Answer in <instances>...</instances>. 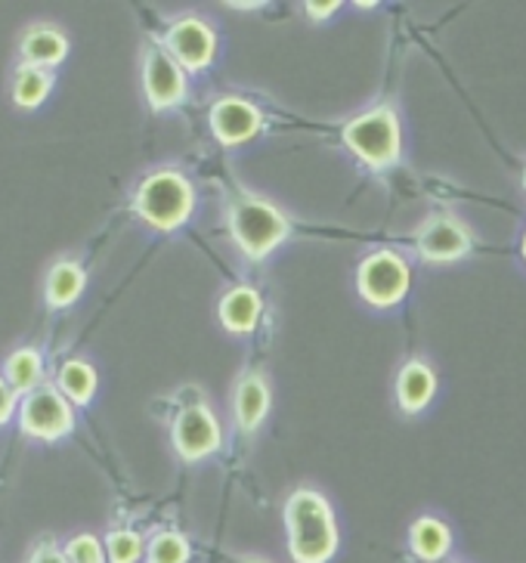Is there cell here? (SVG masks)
Returning <instances> with one entry per match:
<instances>
[{
    "label": "cell",
    "mask_w": 526,
    "mask_h": 563,
    "mask_svg": "<svg viewBox=\"0 0 526 563\" xmlns=\"http://www.w3.org/2000/svg\"><path fill=\"white\" fill-rule=\"evenodd\" d=\"M285 545L295 563H329L341 548L338 517L326 493L316 486H297L282 505Z\"/></svg>",
    "instance_id": "1"
},
{
    "label": "cell",
    "mask_w": 526,
    "mask_h": 563,
    "mask_svg": "<svg viewBox=\"0 0 526 563\" xmlns=\"http://www.w3.org/2000/svg\"><path fill=\"white\" fill-rule=\"evenodd\" d=\"M196 186L177 167H158L133 189V214L155 232H177L196 211Z\"/></svg>",
    "instance_id": "2"
},
{
    "label": "cell",
    "mask_w": 526,
    "mask_h": 563,
    "mask_svg": "<svg viewBox=\"0 0 526 563\" xmlns=\"http://www.w3.org/2000/svg\"><path fill=\"white\" fill-rule=\"evenodd\" d=\"M227 227H230L232 245L254 264L266 261L292 235V220L280 205L251 192H242L227 208Z\"/></svg>",
    "instance_id": "3"
},
{
    "label": "cell",
    "mask_w": 526,
    "mask_h": 563,
    "mask_svg": "<svg viewBox=\"0 0 526 563\" xmlns=\"http://www.w3.org/2000/svg\"><path fill=\"white\" fill-rule=\"evenodd\" d=\"M344 146L369 170H391L403 162V121L394 102H379L357 118H350L341 131Z\"/></svg>",
    "instance_id": "4"
},
{
    "label": "cell",
    "mask_w": 526,
    "mask_h": 563,
    "mask_svg": "<svg viewBox=\"0 0 526 563\" xmlns=\"http://www.w3.org/2000/svg\"><path fill=\"white\" fill-rule=\"evenodd\" d=\"M412 266L396 249H379L365 254L357 266V295L372 310H394L409 298Z\"/></svg>",
    "instance_id": "5"
},
{
    "label": "cell",
    "mask_w": 526,
    "mask_h": 563,
    "mask_svg": "<svg viewBox=\"0 0 526 563\" xmlns=\"http://www.w3.org/2000/svg\"><path fill=\"white\" fill-rule=\"evenodd\" d=\"M474 242L478 235L471 230V223L449 208L430 211L415 230V251L430 266L459 264L474 251Z\"/></svg>",
    "instance_id": "6"
},
{
    "label": "cell",
    "mask_w": 526,
    "mask_h": 563,
    "mask_svg": "<svg viewBox=\"0 0 526 563\" xmlns=\"http://www.w3.org/2000/svg\"><path fill=\"white\" fill-rule=\"evenodd\" d=\"M17 418L22 433L32 437V440H41V443L66 440L68 433L75 431V424H78L75 406L53 384H41L37 390L19 397Z\"/></svg>",
    "instance_id": "7"
},
{
    "label": "cell",
    "mask_w": 526,
    "mask_h": 563,
    "mask_svg": "<svg viewBox=\"0 0 526 563\" xmlns=\"http://www.w3.org/2000/svg\"><path fill=\"white\" fill-rule=\"evenodd\" d=\"M171 446L183 462H205L223 446V424L208 399L183 406L171 421Z\"/></svg>",
    "instance_id": "8"
},
{
    "label": "cell",
    "mask_w": 526,
    "mask_h": 563,
    "mask_svg": "<svg viewBox=\"0 0 526 563\" xmlns=\"http://www.w3.org/2000/svg\"><path fill=\"white\" fill-rule=\"evenodd\" d=\"M162 47L171 53V59L183 71L198 75V71H208V68L215 66L217 51H220V37H217V29L208 19L186 13V16L174 19L167 25Z\"/></svg>",
    "instance_id": "9"
},
{
    "label": "cell",
    "mask_w": 526,
    "mask_h": 563,
    "mask_svg": "<svg viewBox=\"0 0 526 563\" xmlns=\"http://www.w3.org/2000/svg\"><path fill=\"white\" fill-rule=\"evenodd\" d=\"M140 81H143V97L152 112L165 115L186 102V71H183L171 53L162 44H146L143 47V66H140Z\"/></svg>",
    "instance_id": "10"
},
{
    "label": "cell",
    "mask_w": 526,
    "mask_h": 563,
    "mask_svg": "<svg viewBox=\"0 0 526 563\" xmlns=\"http://www.w3.org/2000/svg\"><path fill=\"white\" fill-rule=\"evenodd\" d=\"M208 128L220 146H242L263 131V112L245 97H220L208 109Z\"/></svg>",
    "instance_id": "11"
},
{
    "label": "cell",
    "mask_w": 526,
    "mask_h": 563,
    "mask_svg": "<svg viewBox=\"0 0 526 563\" xmlns=\"http://www.w3.org/2000/svg\"><path fill=\"white\" fill-rule=\"evenodd\" d=\"M273 406V387L261 368H245L232 384V421L242 433H257Z\"/></svg>",
    "instance_id": "12"
},
{
    "label": "cell",
    "mask_w": 526,
    "mask_h": 563,
    "mask_svg": "<svg viewBox=\"0 0 526 563\" xmlns=\"http://www.w3.org/2000/svg\"><path fill=\"white\" fill-rule=\"evenodd\" d=\"M437 368L425 360V356H412L406 363L399 365L394 378V399L403 415H421L428 409L434 397H437Z\"/></svg>",
    "instance_id": "13"
},
{
    "label": "cell",
    "mask_w": 526,
    "mask_h": 563,
    "mask_svg": "<svg viewBox=\"0 0 526 563\" xmlns=\"http://www.w3.org/2000/svg\"><path fill=\"white\" fill-rule=\"evenodd\" d=\"M68 53H72L68 34L59 25H53V22H34L19 37V56H22L25 66L53 71V68H59L66 63Z\"/></svg>",
    "instance_id": "14"
},
{
    "label": "cell",
    "mask_w": 526,
    "mask_h": 563,
    "mask_svg": "<svg viewBox=\"0 0 526 563\" xmlns=\"http://www.w3.org/2000/svg\"><path fill=\"white\" fill-rule=\"evenodd\" d=\"M263 298L254 285H232L220 295L217 303V319L230 334H251L261 325Z\"/></svg>",
    "instance_id": "15"
},
{
    "label": "cell",
    "mask_w": 526,
    "mask_h": 563,
    "mask_svg": "<svg viewBox=\"0 0 526 563\" xmlns=\"http://www.w3.org/2000/svg\"><path fill=\"white\" fill-rule=\"evenodd\" d=\"M456 536L452 527L446 523L440 514H421L415 517L409 527V551L415 561L421 563H443L452 554Z\"/></svg>",
    "instance_id": "16"
},
{
    "label": "cell",
    "mask_w": 526,
    "mask_h": 563,
    "mask_svg": "<svg viewBox=\"0 0 526 563\" xmlns=\"http://www.w3.org/2000/svg\"><path fill=\"white\" fill-rule=\"evenodd\" d=\"M84 288H87V273H84L81 261L59 257V261H53L44 276V303L50 310H68L72 303H78Z\"/></svg>",
    "instance_id": "17"
},
{
    "label": "cell",
    "mask_w": 526,
    "mask_h": 563,
    "mask_svg": "<svg viewBox=\"0 0 526 563\" xmlns=\"http://www.w3.org/2000/svg\"><path fill=\"white\" fill-rule=\"evenodd\" d=\"M53 87H56L53 71L19 63L13 68V78H10V97H13V106L25 109V112H34V109H41L47 102Z\"/></svg>",
    "instance_id": "18"
},
{
    "label": "cell",
    "mask_w": 526,
    "mask_h": 563,
    "mask_svg": "<svg viewBox=\"0 0 526 563\" xmlns=\"http://www.w3.org/2000/svg\"><path fill=\"white\" fill-rule=\"evenodd\" d=\"M53 387H56L75 409H84V406H90L94 397H97V368L87 363V360H66V363L59 365V372H56V384H53Z\"/></svg>",
    "instance_id": "19"
},
{
    "label": "cell",
    "mask_w": 526,
    "mask_h": 563,
    "mask_svg": "<svg viewBox=\"0 0 526 563\" xmlns=\"http://www.w3.org/2000/svg\"><path fill=\"white\" fill-rule=\"evenodd\" d=\"M3 382L17 390V397H25L44 384V356L34 347H19L3 363Z\"/></svg>",
    "instance_id": "20"
},
{
    "label": "cell",
    "mask_w": 526,
    "mask_h": 563,
    "mask_svg": "<svg viewBox=\"0 0 526 563\" xmlns=\"http://www.w3.org/2000/svg\"><path fill=\"white\" fill-rule=\"evenodd\" d=\"M193 558V545L180 530H158L146 542V563H189Z\"/></svg>",
    "instance_id": "21"
},
{
    "label": "cell",
    "mask_w": 526,
    "mask_h": 563,
    "mask_svg": "<svg viewBox=\"0 0 526 563\" xmlns=\"http://www.w3.org/2000/svg\"><path fill=\"white\" fill-rule=\"evenodd\" d=\"M106 563H140L146 554V539L131 527H116L106 536Z\"/></svg>",
    "instance_id": "22"
},
{
    "label": "cell",
    "mask_w": 526,
    "mask_h": 563,
    "mask_svg": "<svg viewBox=\"0 0 526 563\" xmlns=\"http://www.w3.org/2000/svg\"><path fill=\"white\" fill-rule=\"evenodd\" d=\"M63 554H66L68 563H106V551H102V542L94 532H75L63 545Z\"/></svg>",
    "instance_id": "23"
},
{
    "label": "cell",
    "mask_w": 526,
    "mask_h": 563,
    "mask_svg": "<svg viewBox=\"0 0 526 563\" xmlns=\"http://www.w3.org/2000/svg\"><path fill=\"white\" fill-rule=\"evenodd\" d=\"M17 409H19L17 390L3 382V375H0V428H3V424H10V421L17 418Z\"/></svg>",
    "instance_id": "24"
},
{
    "label": "cell",
    "mask_w": 526,
    "mask_h": 563,
    "mask_svg": "<svg viewBox=\"0 0 526 563\" xmlns=\"http://www.w3.org/2000/svg\"><path fill=\"white\" fill-rule=\"evenodd\" d=\"M29 563H68V561H66V554H63V548L47 539V542L34 545Z\"/></svg>",
    "instance_id": "25"
},
{
    "label": "cell",
    "mask_w": 526,
    "mask_h": 563,
    "mask_svg": "<svg viewBox=\"0 0 526 563\" xmlns=\"http://www.w3.org/2000/svg\"><path fill=\"white\" fill-rule=\"evenodd\" d=\"M338 10H341L338 0H331V3H304V13H307V19H313V22H326V19L335 16Z\"/></svg>",
    "instance_id": "26"
},
{
    "label": "cell",
    "mask_w": 526,
    "mask_h": 563,
    "mask_svg": "<svg viewBox=\"0 0 526 563\" xmlns=\"http://www.w3.org/2000/svg\"><path fill=\"white\" fill-rule=\"evenodd\" d=\"M227 7H230V10H266L270 3H266V0H254V3H235V0H232Z\"/></svg>",
    "instance_id": "27"
},
{
    "label": "cell",
    "mask_w": 526,
    "mask_h": 563,
    "mask_svg": "<svg viewBox=\"0 0 526 563\" xmlns=\"http://www.w3.org/2000/svg\"><path fill=\"white\" fill-rule=\"evenodd\" d=\"M520 261L526 264V230H524V235H520Z\"/></svg>",
    "instance_id": "28"
},
{
    "label": "cell",
    "mask_w": 526,
    "mask_h": 563,
    "mask_svg": "<svg viewBox=\"0 0 526 563\" xmlns=\"http://www.w3.org/2000/svg\"><path fill=\"white\" fill-rule=\"evenodd\" d=\"M239 563H270V561H266V558H242Z\"/></svg>",
    "instance_id": "29"
},
{
    "label": "cell",
    "mask_w": 526,
    "mask_h": 563,
    "mask_svg": "<svg viewBox=\"0 0 526 563\" xmlns=\"http://www.w3.org/2000/svg\"><path fill=\"white\" fill-rule=\"evenodd\" d=\"M524 192H526V167H524Z\"/></svg>",
    "instance_id": "30"
},
{
    "label": "cell",
    "mask_w": 526,
    "mask_h": 563,
    "mask_svg": "<svg viewBox=\"0 0 526 563\" xmlns=\"http://www.w3.org/2000/svg\"><path fill=\"white\" fill-rule=\"evenodd\" d=\"M452 563H461V561H452Z\"/></svg>",
    "instance_id": "31"
}]
</instances>
